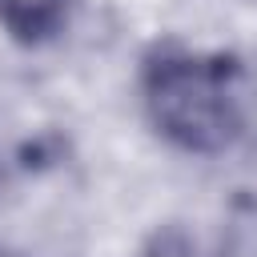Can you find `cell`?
Here are the masks:
<instances>
[{
  "label": "cell",
  "mask_w": 257,
  "mask_h": 257,
  "mask_svg": "<svg viewBox=\"0 0 257 257\" xmlns=\"http://www.w3.org/2000/svg\"><path fill=\"white\" fill-rule=\"evenodd\" d=\"M145 108L185 153H221L241 133V64L225 52L161 48L145 64Z\"/></svg>",
  "instance_id": "1"
},
{
  "label": "cell",
  "mask_w": 257,
  "mask_h": 257,
  "mask_svg": "<svg viewBox=\"0 0 257 257\" xmlns=\"http://www.w3.org/2000/svg\"><path fill=\"white\" fill-rule=\"evenodd\" d=\"M64 12L68 0H0V24L24 44L48 40L64 24Z\"/></svg>",
  "instance_id": "2"
},
{
  "label": "cell",
  "mask_w": 257,
  "mask_h": 257,
  "mask_svg": "<svg viewBox=\"0 0 257 257\" xmlns=\"http://www.w3.org/2000/svg\"><path fill=\"white\" fill-rule=\"evenodd\" d=\"M0 257H16V253H8V249H0Z\"/></svg>",
  "instance_id": "3"
}]
</instances>
